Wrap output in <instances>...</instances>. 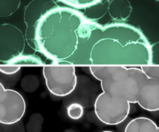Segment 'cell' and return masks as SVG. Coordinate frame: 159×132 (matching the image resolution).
Wrapping results in <instances>:
<instances>
[{"instance_id":"cell-1","label":"cell","mask_w":159,"mask_h":132,"mask_svg":"<svg viewBox=\"0 0 159 132\" xmlns=\"http://www.w3.org/2000/svg\"><path fill=\"white\" fill-rule=\"evenodd\" d=\"M151 65V45L140 30L124 22L100 25L88 18L69 61V65Z\"/></svg>"},{"instance_id":"cell-2","label":"cell","mask_w":159,"mask_h":132,"mask_svg":"<svg viewBox=\"0 0 159 132\" xmlns=\"http://www.w3.org/2000/svg\"><path fill=\"white\" fill-rule=\"evenodd\" d=\"M92 75L101 83L103 92L96 98L95 113L108 126L123 123L130 103L148 112L159 110V80L147 77L136 66H90Z\"/></svg>"},{"instance_id":"cell-3","label":"cell","mask_w":159,"mask_h":132,"mask_svg":"<svg viewBox=\"0 0 159 132\" xmlns=\"http://www.w3.org/2000/svg\"><path fill=\"white\" fill-rule=\"evenodd\" d=\"M86 18L80 11L67 7L49 10L36 25L37 51L56 65H69Z\"/></svg>"},{"instance_id":"cell-4","label":"cell","mask_w":159,"mask_h":132,"mask_svg":"<svg viewBox=\"0 0 159 132\" xmlns=\"http://www.w3.org/2000/svg\"><path fill=\"white\" fill-rule=\"evenodd\" d=\"M42 72L51 94L64 97L76 89L77 77L75 66H45Z\"/></svg>"},{"instance_id":"cell-5","label":"cell","mask_w":159,"mask_h":132,"mask_svg":"<svg viewBox=\"0 0 159 132\" xmlns=\"http://www.w3.org/2000/svg\"><path fill=\"white\" fill-rule=\"evenodd\" d=\"M25 38L22 30L13 24H0V63L11 65L23 54Z\"/></svg>"},{"instance_id":"cell-6","label":"cell","mask_w":159,"mask_h":132,"mask_svg":"<svg viewBox=\"0 0 159 132\" xmlns=\"http://www.w3.org/2000/svg\"><path fill=\"white\" fill-rule=\"evenodd\" d=\"M25 108L23 96L17 91L5 88L0 82V123H17L25 115Z\"/></svg>"},{"instance_id":"cell-7","label":"cell","mask_w":159,"mask_h":132,"mask_svg":"<svg viewBox=\"0 0 159 132\" xmlns=\"http://www.w3.org/2000/svg\"><path fill=\"white\" fill-rule=\"evenodd\" d=\"M58 5L54 0H32L24 10L23 19L25 24V41L30 47L37 51L35 43V29L40 18L49 10Z\"/></svg>"},{"instance_id":"cell-8","label":"cell","mask_w":159,"mask_h":132,"mask_svg":"<svg viewBox=\"0 0 159 132\" xmlns=\"http://www.w3.org/2000/svg\"><path fill=\"white\" fill-rule=\"evenodd\" d=\"M107 9L109 15L113 20L122 22L130 16L132 6L129 0H111Z\"/></svg>"},{"instance_id":"cell-9","label":"cell","mask_w":159,"mask_h":132,"mask_svg":"<svg viewBox=\"0 0 159 132\" xmlns=\"http://www.w3.org/2000/svg\"><path fill=\"white\" fill-rule=\"evenodd\" d=\"M124 132H159V127L149 118L138 117L127 123Z\"/></svg>"},{"instance_id":"cell-10","label":"cell","mask_w":159,"mask_h":132,"mask_svg":"<svg viewBox=\"0 0 159 132\" xmlns=\"http://www.w3.org/2000/svg\"><path fill=\"white\" fill-rule=\"evenodd\" d=\"M21 5V0H0V18H7L15 14Z\"/></svg>"},{"instance_id":"cell-11","label":"cell","mask_w":159,"mask_h":132,"mask_svg":"<svg viewBox=\"0 0 159 132\" xmlns=\"http://www.w3.org/2000/svg\"><path fill=\"white\" fill-rule=\"evenodd\" d=\"M73 9H88L97 5L103 0H59Z\"/></svg>"},{"instance_id":"cell-12","label":"cell","mask_w":159,"mask_h":132,"mask_svg":"<svg viewBox=\"0 0 159 132\" xmlns=\"http://www.w3.org/2000/svg\"><path fill=\"white\" fill-rule=\"evenodd\" d=\"M21 86L26 92H33L39 86V80L34 75H26L22 79Z\"/></svg>"},{"instance_id":"cell-13","label":"cell","mask_w":159,"mask_h":132,"mask_svg":"<svg viewBox=\"0 0 159 132\" xmlns=\"http://www.w3.org/2000/svg\"><path fill=\"white\" fill-rule=\"evenodd\" d=\"M43 64L41 58L35 55L22 54L13 61L11 65H42Z\"/></svg>"},{"instance_id":"cell-14","label":"cell","mask_w":159,"mask_h":132,"mask_svg":"<svg viewBox=\"0 0 159 132\" xmlns=\"http://www.w3.org/2000/svg\"><path fill=\"white\" fill-rule=\"evenodd\" d=\"M67 114L72 120H80L84 115V107L78 103H71L67 108Z\"/></svg>"},{"instance_id":"cell-15","label":"cell","mask_w":159,"mask_h":132,"mask_svg":"<svg viewBox=\"0 0 159 132\" xmlns=\"http://www.w3.org/2000/svg\"><path fill=\"white\" fill-rule=\"evenodd\" d=\"M140 69L145 73V75L149 78L151 79H157L159 80V66H146L142 65Z\"/></svg>"},{"instance_id":"cell-16","label":"cell","mask_w":159,"mask_h":132,"mask_svg":"<svg viewBox=\"0 0 159 132\" xmlns=\"http://www.w3.org/2000/svg\"><path fill=\"white\" fill-rule=\"evenodd\" d=\"M20 70V66H0V72L3 75H13Z\"/></svg>"},{"instance_id":"cell-17","label":"cell","mask_w":159,"mask_h":132,"mask_svg":"<svg viewBox=\"0 0 159 132\" xmlns=\"http://www.w3.org/2000/svg\"><path fill=\"white\" fill-rule=\"evenodd\" d=\"M102 132H114V131H111V130H104V131H102Z\"/></svg>"},{"instance_id":"cell-18","label":"cell","mask_w":159,"mask_h":132,"mask_svg":"<svg viewBox=\"0 0 159 132\" xmlns=\"http://www.w3.org/2000/svg\"><path fill=\"white\" fill-rule=\"evenodd\" d=\"M154 1H157V2H158V0H154Z\"/></svg>"}]
</instances>
